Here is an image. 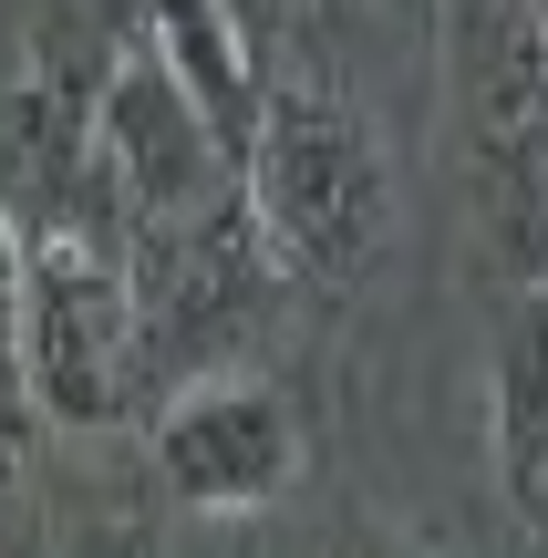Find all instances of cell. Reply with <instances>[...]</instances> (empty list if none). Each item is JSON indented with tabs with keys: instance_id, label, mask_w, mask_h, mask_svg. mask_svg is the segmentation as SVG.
<instances>
[{
	"instance_id": "1",
	"label": "cell",
	"mask_w": 548,
	"mask_h": 558,
	"mask_svg": "<svg viewBox=\"0 0 548 558\" xmlns=\"http://www.w3.org/2000/svg\"><path fill=\"white\" fill-rule=\"evenodd\" d=\"M11 383L52 424H114L156 403L145 383V311H135V239L94 228H11Z\"/></svg>"
},
{
	"instance_id": "2",
	"label": "cell",
	"mask_w": 548,
	"mask_h": 558,
	"mask_svg": "<svg viewBox=\"0 0 548 558\" xmlns=\"http://www.w3.org/2000/svg\"><path fill=\"white\" fill-rule=\"evenodd\" d=\"M248 197H259L280 259L301 279H321V290H352L383 259L393 177H383L373 124L352 114V94L331 73H269V114H259V145H248Z\"/></svg>"
},
{
	"instance_id": "3",
	"label": "cell",
	"mask_w": 548,
	"mask_h": 558,
	"mask_svg": "<svg viewBox=\"0 0 548 558\" xmlns=\"http://www.w3.org/2000/svg\"><path fill=\"white\" fill-rule=\"evenodd\" d=\"M145 456H156V476L186 507L248 518V507H269L301 476V403L280 383H259V373H197V383H176L156 403Z\"/></svg>"
},
{
	"instance_id": "4",
	"label": "cell",
	"mask_w": 548,
	"mask_h": 558,
	"mask_svg": "<svg viewBox=\"0 0 548 558\" xmlns=\"http://www.w3.org/2000/svg\"><path fill=\"white\" fill-rule=\"evenodd\" d=\"M103 166H114L124 207H135V228H166V218H197V207H218L228 186L248 177L239 156H228L218 114H207L197 94H186V73L156 52V41H124L114 73H103Z\"/></svg>"
},
{
	"instance_id": "5",
	"label": "cell",
	"mask_w": 548,
	"mask_h": 558,
	"mask_svg": "<svg viewBox=\"0 0 548 558\" xmlns=\"http://www.w3.org/2000/svg\"><path fill=\"white\" fill-rule=\"evenodd\" d=\"M487 456H497V497L508 527L528 548H548V279L497 311V352H487Z\"/></svg>"
},
{
	"instance_id": "6",
	"label": "cell",
	"mask_w": 548,
	"mask_h": 558,
	"mask_svg": "<svg viewBox=\"0 0 548 558\" xmlns=\"http://www.w3.org/2000/svg\"><path fill=\"white\" fill-rule=\"evenodd\" d=\"M135 21H145V41L186 73V94L218 114L228 156L248 166L259 114H269V73H259V52H248V11L239 0H135Z\"/></svg>"
}]
</instances>
